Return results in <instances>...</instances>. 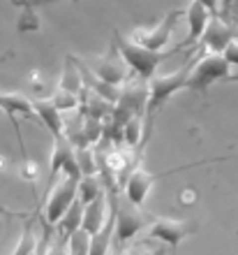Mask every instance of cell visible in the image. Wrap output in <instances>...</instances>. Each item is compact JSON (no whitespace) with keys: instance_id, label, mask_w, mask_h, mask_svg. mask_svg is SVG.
I'll return each mask as SVG.
<instances>
[{"instance_id":"obj_1","label":"cell","mask_w":238,"mask_h":255,"mask_svg":"<svg viewBox=\"0 0 238 255\" xmlns=\"http://www.w3.org/2000/svg\"><path fill=\"white\" fill-rule=\"evenodd\" d=\"M192 63L190 61L187 65L178 67L176 72H169V74H155L148 79V105H146V121H144V137L151 132L153 128V121H155V116L162 107H164V102L176 95L178 91L187 88V79H190V70H192Z\"/></svg>"},{"instance_id":"obj_2","label":"cell","mask_w":238,"mask_h":255,"mask_svg":"<svg viewBox=\"0 0 238 255\" xmlns=\"http://www.w3.org/2000/svg\"><path fill=\"white\" fill-rule=\"evenodd\" d=\"M116 49H118V54L123 56V61L127 63V67H130L139 79L148 81L151 77H155L159 63L183 47L178 44L176 49H169V51H164V49H162V51H155V49H148V47H144V44H139V42H134L132 37H118V40H116Z\"/></svg>"},{"instance_id":"obj_3","label":"cell","mask_w":238,"mask_h":255,"mask_svg":"<svg viewBox=\"0 0 238 255\" xmlns=\"http://www.w3.org/2000/svg\"><path fill=\"white\" fill-rule=\"evenodd\" d=\"M232 77V63L227 61L222 54L215 51H204L199 61L192 63L190 79H187V91L194 93H206L213 84Z\"/></svg>"},{"instance_id":"obj_4","label":"cell","mask_w":238,"mask_h":255,"mask_svg":"<svg viewBox=\"0 0 238 255\" xmlns=\"http://www.w3.org/2000/svg\"><path fill=\"white\" fill-rule=\"evenodd\" d=\"M151 225V216L144 214V209L139 204H134L125 197L118 200V209H116V235H113V246H125L127 242L137 239L144 228Z\"/></svg>"},{"instance_id":"obj_5","label":"cell","mask_w":238,"mask_h":255,"mask_svg":"<svg viewBox=\"0 0 238 255\" xmlns=\"http://www.w3.org/2000/svg\"><path fill=\"white\" fill-rule=\"evenodd\" d=\"M77 190H79V179L74 176H63L58 183H53L51 190L44 202V223L47 230L53 225H58V221L65 216V211L72 207V202L77 200Z\"/></svg>"},{"instance_id":"obj_6","label":"cell","mask_w":238,"mask_h":255,"mask_svg":"<svg viewBox=\"0 0 238 255\" xmlns=\"http://www.w3.org/2000/svg\"><path fill=\"white\" fill-rule=\"evenodd\" d=\"M197 230L194 221H178V218H166V216H153L148 225V239L162 242L171 249H178L180 242L187 239Z\"/></svg>"},{"instance_id":"obj_7","label":"cell","mask_w":238,"mask_h":255,"mask_svg":"<svg viewBox=\"0 0 238 255\" xmlns=\"http://www.w3.org/2000/svg\"><path fill=\"white\" fill-rule=\"evenodd\" d=\"M183 14H185V12L173 9L171 14H166L164 19L159 21L158 26H153V28H137V30L132 33V40L139 42V44H144V47H148V49L162 51L166 42L171 40V33H173V28H176V21H178Z\"/></svg>"},{"instance_id":"obj_8","label":"cell","mask_w":238,"mask_h":255,"mask_svg":"<svg viewBox=\"0 0 238 255\" xmlns=\"http://www.w3.org/2000/svg\"><path fill=\"white\" fill-rule=\"evenodd\" d=\"M49 169H51V183L58 172H63L65 176L81 179V169H79V162H77V148H74V144L70 141L67 134L53 139V153H51Z\"/></svg>"},{"instance_id":"obj_9","label":"cell","mask_w":238,"mask_h":255,"mask_svg":"<svg viewBox=\"0 0 238 255\" xmlns=\"http://www.w3.org/2000/svg\"><path fill=\"white\" fill-rule=\"evenodd\" d=\"M232 40H236V30H234L227 21L220 19V16H211V21H208V26H206V30H204V35H201L199 42H201L204 51L222 54Z\"/></svg>"},{"instance_id":"obj_10","label":"cell","mask_w":238,"mask_h":255,"mask_svg":"<svg viewBox=\"0 0 238 255\" xmlns=\"http://www.w3.org/2000/svg\"><path fill=\"white\" fill-rule=\"evenodd\" d=\"M159 176H164V174H151V172H146V169H141V167H134V172H130L125 179V197L130 202H134V204L144 207V202H146V197H148V193H151L153 183L158 181Z\"/></svg>"},{"instance_id":"obj_11","label":"cell","mask_w":238,"mask_h":255,"mask_svg":"<svg viewBox=\"0 0 238 255\" xmlns=\"http://www.w3.org/2000/svg\"><path fill=\"white\" fill-rule=\"evenodd\" d=\"M211 9L204 5V2H199V0H192L190 7L185 9V21H187V40L180 44V47H192V44H197L201 40V35H204L206 26H208V21H211Z\"/></svg>"},{"instance_id":"obj_12","label":"cell","mask_w":238,"mask_h":255,"mask_svg":"<svg viewBox=\"0 0 238 255\" xmlns=\"http://www.w3.org/2000/svg\"><path fill=\"white\" fill-rule=\"evenodd\" d=\"M33 102V112L44 126L49 128V132L56 137L65 134V123H63V112L56 107V102L51 98H40V100H30Z\"/></svg>"},{"instance_id":"obj_13","label":"cell","mask_w":238,"mask_h":255,"mask_svg":"<svg viewBox=\"0 0 238 255\" xmlns=\"http://www.w3.org/2000/svg\"><path fill=\"white\" fill-rule=\"evenodd\" d=\"M0 109L7 114V119L12 121L14 130H16V137H19L21 146H23V139H21V132H19V121H16V116H35L33 112V102L28 100V98H23V95L19 93H0Z\"/></svg>"},{"instance_id":"obj_14","label":"cell","mask_w":238,"mask_h":255,"mask_svg":"<svg viewBox=\"0 0 238 255\" xmlns=\"http://www.w3.org/2000/svg\"><path fill=\"white\" fill-rule=\"evenodd\" d=\"M93 72L97 74L102 81H106V84L120 86L127 77V63L123 61L120 54H109L106 58H102V61L93 67Z\"/></svg>"},{"instance_id":"obj_15","label":"cell","mask_w":238,"mask_h":255,"mask_svg":"<svg viewBox=\"0 0 238 255\" xmlns=\"http://www.w3.org/2000/svg\"><path fill=\"white\" fill-rule=\"evenodd\" d=\"M106 216H109V197H106V193H104V195H99L97 200L83 204V221H81V228L86 230V232H90V235H95V232L106 223Z\"/></svg>"},{"instance_id":"obj_16","label":"cell","mask_w":238,"mask_h":255,"mask_svg":"<svg viewBox=\"0 0 238 255\" xmlns=\"http://www.w3.org/2000/svg\"><path fill=\"white\" fill-rule=\"evenodd\" d=\"M81 221H83V202L77 197V200L72 202V207L65 211V216L58 221V235L63 242H67L70 237L77 232V230L81 228Z\"/></svg>"},{"instance_id":"obj_17","label":"cell","mask_w":238,"mask_h":255,"mask_svg":"<svg viewBox=\"0 0 238 255\" xmlns=\"http://www.w3.org/2000/svg\"><path fill=\"white\" fill-rule=\"evenodd\" d=\"M83 74H81L79 70V63H77V58L74 56H67V63L65 67H63V77H60L58 86L67 88V91H72V93H81L83 91Z\"/></svg>"},{"instance_id":"obj_18","label":"cell","mask_w":238,"mask_h":255,"mask_svg":"<svg viewBox=\"0 0 238 255\" xmlns=\"http://www.w3.org/2000/svg\"><path fill=\"white\" fill-rule=\"evenodd\" d=\"M104 181L99 174H86L79 179V190H77V197H79L83 204L97 200L99 195H104Z\"/></svg>"},{"instance_id":"obj_19","label":"cell","mask_w":238,"mask_h":255,"mask_svg":"<svg viewBox=\"0 0 238 255\" xmlns=\"http://www.w3.org/2000/svg\"><path fill=\"white\" fill-rule=\"evenodd\" d=\"M67 253L70 255H90V232L79 228L67 239Z\"/></svg>"},{"instance_id":"obj_20","label":"cell","mask_w":238,"mask_h":255,"mask_svg":"<svg viewBox=\"0 0 238 255\" xmlns=\"http://www.w3.org/2000/svg\"><path fill=\"white\" fill-rule=\"evenodd\" d=\"M51 100L56 102V107L65 114V112H74V109L79 107V93H72V91H67V88L58 86L56 88V93L51 95Z\"/></svg>"},{"instance_id":"obj_21","label":"cell","mask_w":238,"mask_h":255,"mask_svg":"<svg viewBox=\"0 0 238 255\" xmlns=\"http://www.w3.org/2000/svg\"><path fill=\"white\" fill-rule=\"evenodd\" d=\"M77 162H79L81 176L97 174V158L90 146H77Z\"/></svg>"},{"instance_id":"obj_22","label":"cell","mask_w":238,"mask_h":255,"mask_svg":"<svg viewBox=\"0 0 238 255\" xmlns=\"http://www.w3.org/2000/svg\"><path fill=\"white\" fill-rule=\"evenodd\" d=\"M37 28H40V16L33 9H26L19 16V30H37Z\"/></svg>"},{"instance_id":"obj_23","label":"cell","mask_w":238,"mask_h":255,"mask_svg":"<svg viewBox=\"0 0 238 255\" xmlns=\"http://www.w3.org/2000/svg\"><path fill=\"white\" fill-rule=\"evenodd\" d=\"M37 174H40V169H37V165H35L33 160H26L21 165V176H23V179L33 181V179H37Z\"/></svg>"},{"instance_id":"obj_24","label":"cell","mask_w":238,"mask_h":255,"mask_svg":"<svg viewBox=\"0 0 238 255\" xmlns=\"http://www.w3.org/2000/svg\"><path fill=\"white\" fill-rule=\"evenodd\" d=\"M199 2H204V5L211 9L213 16H218L220 14V0H199Z\"/></svg>"},{"instance_id":"obj_25","label":"cell","mask_w":238,"mask_h":255,"mask_svg":"<svg viewBox=\"0 0 238 255\" xmlns=\"http://www.w3.org/2000/svg\"><path fill=\"white\" fill-rule=\"evenodd\" d=\"M125 255H148V253H146V251H144V249H141V246H132V249L127 251V253H125Z\"/></svg>"},{"instance_id":"obj_26","label":"cell","mask_w":238,"mask_h":255,"mask_svg":"<svg viewBox=\"0 0 238 255\" xmlns=\"http://www.w3.org/2000/svg\"><path fill=\"white\" fill-rule=\"evenodd\" d=\"M236 26H238V23H236Z\"/></svg>"}]
</instances>
